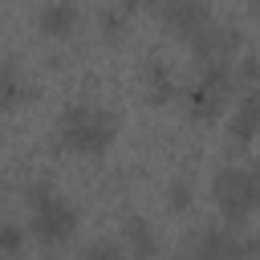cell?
<instances>
[{"instance_id":"1","label":"cell","mask_w":260,"mask_h":260,"mask_svg":"<svg viewBox=\"0 0 260 260\" xmlns=\"http://www.w3.org/2000/svg\"><path fill=\"white\" fill-rule=\"evenodd\" d=\"M106 126V118L102 114H89V110H73L69 114V122H65V134H69V142H77V146H98L102 142V130Z\"/></svg>"},{"instance_id":"2","label":"cell","mask_w":260,"mask_h":260,"mask_svg":"<svg viewBox=\"0 0 260 260\" xmlns=\"http://www.w3.org/2000/svg\"><path fill=\"white\" fill-rule=\"evenodd\" d=\"M37 228H41L45 236L69 232V207L57 203V199H49V195H41V199H37Z\"/></svg>"},{"instance_id":"3","label":"cell","mask_w":260,"mask_h":260,"mask_svg":"<svg viewBox=\"0 0 260 260\" xmlns=\"http://www.w3.org/2000/svg\"><path fill=\"white\" fill-rule=\"evenodd\" d=\"M69 20H73V12H69L65 4H57V8H49V12H45V24H49L53 32H61V28H65Z\"/></svg>"}]
</instances>
